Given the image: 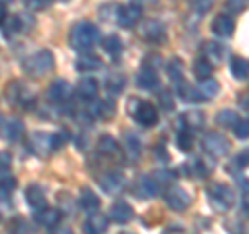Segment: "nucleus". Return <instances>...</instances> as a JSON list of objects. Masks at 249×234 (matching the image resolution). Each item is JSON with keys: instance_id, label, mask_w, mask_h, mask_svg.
I'll use <instances>...</instances> for the list:
<instances>
[{"instance_id": "48", "label": "nucleus", "mask_w": 249, "mask_h": 234, "mask_svg": "<svg viewBox=\"0 0 249 234\" xmlns=\"http://www.w3.org/2000/svg\"><path fill=\"white\" fill-rule=\"evenodd\" d=\"M2 2H11V0H2Z\"/></svg>"}, {"instance_id": "6", "label": "nucleus", "mask_w": 249, "mask_h": 234, "mask_svg": "<svg viewBox=\"0 0 249 234\" xmlns=\"http://www.w3.org/2000/svg\"><path fill=\"white\" fill-rule=\"evenodd\" d=\"M208 197L210 201L218 207V209H229L232 205V201H235V197H232V191L229 189L227 184H222V183H214V184H210V189H208Z\"/></svg>"}, {"instance_id": "47", "label": "nucleus", "mask_w": 249, "mask_h": 234, "mask_svg": "<svg viewBox=\"0 0 249 234\" xmlns=\"http://www.w3.org/2000/svg\"><path fill=\"white\" fill-rule=\"evenodd\" d=\"M60 2H69V0H60Z\"/></svg>"}, {"instance_id": "44", "label": "nucleus", "mask_w": 249, "mask_h": 234, "mask_svg": "<svg viewBox=\"0 0 249 234\" xmlns=\"http://www.w3.org/2000/svg\"><path fill=\"white\" fill-rule=\"evenodd\" d=\"M196 6L199 13H206L210 6H212V0H196Z\"/></svg>"}, {"instance_id": "22", "label": "nucleus", "mask_w": 249, "mask_h": 234, "mask_svg": "<svg viewBox=\"0 0 249 234\" xmlns=\"http://www.w3.org/2000/svg\"><path fill=\"white\" fill-rule=\"evenodd\" d=\"M108 230V217L106 216H91L88 222L83 224V232L85 234H104Z\"/></svg>"}, {"instance_id": "31", "label": "nucleus", "mask_w": 249, "mask_h": 234, "mask_svg": "<svg viewBox=\"0 0 249 234\" xmlns=\"http://www.w3.org/2000/svg\"><path fill=\"white\" fill-rule=\"evenodd\" d=\"M216 122L224 129H235L239 124V114L235 110H220L216 114Z\"/></svg>"}, {"instance_id": "24", "label": "nucleus", "mask_w": 249, "mask_h": 234, "mask_svg": "<svg viewBox=\"0 0 249 234\" xmlns=\"http://www.w3.org/2000/svg\"><path fill=\"white\" fill-rule=\"evenodd\" d=\"M119 143H116V139L110 137V135H102L98 141V151L102 155H108V158H114V155H119Z\"/></svg>"}, {"instance_id": "37", "label": "nucleus", "mask_w": 249, "mask_h": 234, "mask_svg": "<svg viewBox=\"0 0 249 234\" xmlns=\"http://www.w3.org/2000/svg\"><path fill=\"white\" fill-rule=\"evenodd\" d=\"M9 228H11L13 234H29V226H27L25 220H21V217H17V220H15Z\"/></svg>"}, {"instance_id": "25", "label": "nucleus", "mask_w": 249, "mask_h": 234, "mask_svg": "<svg viewBox=\"0 0 249 234\" xmlns=\"http://www.w3.org/2000/svg\"><path fill=\"white\" fill-rule=\"evenodd\" d=\"M231 73L239 81L247 79V77H249V62L245 58H241V56H232L231 58Z\"/></svg>"}, {"instance_id": "43", "label": "nucleus", "mask_w": 249, "mask_h": 234, "mask_svg": "<svg viewBox=\"0 0 249 234\" xmlns=\"http://www.w3.org/2000/svg\"><path fill=\"white\" fill-rule=\"evenodd\" d=\"M173 93L170 91H160V106L164 108V110H170L173 108Z\"/></svg>"}, {"instance_id": "5", "label": "nucleus", "mask_w": 249, "mask_h": 234, "mask_svg": "<svg viewBox=\"0 0 249 234\" xmlns=\"http://www.w3.org/2000/svg\"><path fill=\"white\" fill-rule=\"evenodd\" d=\"M201 145H204V150L208 153L216 155V158H222V155H227L229 150H231V143L229 139L220 135V133H206L204 139H201Z\"/></svg>"}, {"instance_id": "9", "label": "nucleus", "mask_w": 249, "mask_h": 234, "mask_svg": "<svg viewBox=\"0 0 249 234\" xmlns=\"http://www.w3.org/2000/svg\"><path fill=\"white\" fill-rule=\"evenodd\" d=\"M0 127H2V139L4 141H17L21 139V135L25 133L23 129V122L17 120V118H11V116H2V120H0Z\"/></svg>"}, {"instance_id": "35", "label": "nucleus", "mask_w": 249, "mask_h": 234, "mask_svg": "<svg viewBox=\"0 0 249 234\" xmlns=\"http://www.w3.org/2000/svg\"><path fill=\"white\" fill-rule=\"evenodd\" d=\"M106 89L110 93H121L124 89V77L121 73H112L106 77Z\"/></svg>"}, {"instance_id": "28", "label": "nucleus", "mask_w": 249, "mask_h": 234, "mask_svg": "<svg viewBox=\"0 0 249 234\" xmlns=\"http://www.w3.org/2000/svg\"><path fill=\"white\" fill-rule=\"evenodd\" d=\"M21 27H23V23H21L19 15H4V19H2V33H4V37H11L13 33H17Z\"/></svg>"}, {"instance_id": "16", "label": "nucleus", "mask_w": 249, "mask_h": 234, "mask_svg": "<svg viewBox=\"0 0 249 234\" xmlns=\"http://www.w3.org/2000/svg\"><path fill=\"white\" fill-rule=\"evenodd\" d=\"M133 216H135L133 207L129 203H124V201H119V203H114L110 207V220L116 224H127V222L133 220Z\"/></svg>"}, {"instance_id": "10", "label": "nucleus", "mask_w": 249, "mask_h": 234, "mask_svg": "<svg viewBox=\"0 0 249 234\" xmlns=\"http://www.w3.org/2000/svg\"><path fill=\"white\" fill-rule=\"evenodd\" d=\"M9 98H11L13 104H17V106H21V108H31V106H34V102H36L34 93H31L27 87H23L21 83H13V85H11Z\"/></svg>"}, {"instance_id": "15", "label": "nucleus", "mask_w": 249, "mask_h": 234, "mask_svg": "<svg viewBox=\"0 0 249 234\" xmlns=\"http://www.w3.org/2000/svg\"><path fill=\"white\" fill-rule=\"evenodd\" d=\"M98 183H100V186H102L106 193H116V191L123 189L124 178H123V174L108 170V172H104L102 176H98Z\"/></svg>"}, {"instance_id": "29", "label": "nucleus", "mask_w": 249, "mask_h": 234, "mask_svg": "<svg viewBox=\"0 0 249 234\" xmlns=\"http://www.w3.org/2000/svg\"><path fill=\"white\" fill-rule=\"evenodd\" d=\"M166 71H168V77H170V81H173L177 87L181 83H185V79H183V62H181V58H173L168 62V67H166Z\"/></svg>"}, {"instance_id": "41", "label": "nucleus", "mask_w": 249, "mask_h": 234, "mask_svg": "<svg viewBox=\"0 0 249 234\" xmlns=\"http://www.w3.org/2000/svg\"><path fill=\"white\" fill-rule=\"evenodd\" d=\"M100 106V116H104V118H110V116L114 114V102L110 100V102H108V100H104L102 104H98Z\"/></svg>"}, {"instance_id": "30", "label": "nucleus", "mask_w": 249, "mask_h": 234, "mask_svg": "<svg viewBox=\"0 0 249 234\" xmlns=\"http://www.w3.org/2000/svg\"><path fill=\"white\" fill-rule=\"evenodd\" d=\"M204 50H206V56H208L210 62H222L224 60V54H227V48L220 46L218 42H208L204 46Z\"/></svg>"}, {"instance_id": "46", "label": "nucleus", "mask_w": 249, "mask_h": 234, "mask_svg": "<svg viewBox=\"0 0 249 234\" xmlns=\"http://www.w3.org/2000/svg\"><path fill=\"white\" fill-rule=\"evenodd\" d=\"M56 234H71V230H67V228H62V230H58Z\"/></svg>"}, {"instance_id": "8", "label": "nucleus", "mask_w": 249, "mask_h": 234, "mask_svg": "<svg viewBox=\"0 0 249 234\" xmlns=\"http://www.w3.org/2000/svg\"><path fill=\"white\" fill-rule=\"evenodd\" d=\"M164 199H166V205L170 209H175V212H183L191 203V195L185 189H181V186H170L164 195Z\"/></svg>"}, {"instance_id": "17", "label": "nucleus", "mask_w": 249, "mask_h": 234, "mask_svg": "<svg viewBox=\"0 0 249 234\" xmlns=\"http://www.w3.org/2000/svg\"><path fill=\"white\" fill-rule=\"evenodd\" d=\"M25 199L31 209H44L46 207V195H44V189L40 184H29L27 191H25Z\"/></svg>"}, {"instance_id": "38", "label": "nucleus", "mask_w": 249, "mask_h": 234, "mask_svg": "<svg viewBox=\"0 0 249 234\" xmlns=\"http://www.w3.org/2000/svg\"><path fill=\"white\" fill-rule=\"evenodd\" d=\"M241 205L249 212V181H241Z\"/></svg>"}, {"instance_id": "32", "label": "nucleus", "mask_w": 249, "mask_h": 234, "mask_svg": "<svg viewBox=\"0 0 249 234\" xmlns=\"http://www.w3.org/2000/svg\"><path fill=\"white\" fill-rule=\"evenodd\" d=\"M102 48H104V52L108 54V56L116 60L121 56V52H123V44H121V40L116 35H108L106 40L102 42Z\"/></svg>"}, {"instance_id": "2", "label": "nucleus", "mask_w": 249, "mask_h": 234, "mask_svg": "<svg viewBox=\"0 0 249 234\" xmlns=\"http://www.w3.org/2000/svg\"><path fill=\"white\" fill-rule=\"evenodd\" d=\"M54 68V54L50 50H37L23 60V71L29 77H44Z\"/></svg>"}, {"instance_id": "18", "label": "nucleus", "mask_w": 249, "mask_h": 234, "mask_svg": "<svg viewBox=\"0 0 249 234\" xmlns=\"http://www.w3.org/2000/svg\"><path fill=\"white\" fill-rule=\"evenodd\" d=\"M158 83L160 81H158V75H156L154 67H150L145 62V65L142 67V71L137 73V87H142V89H154Z\"/></svg>"}, {"instance_id": "14", "label": "nucleus", "mask_w": 249, "mask_h": 234, "mask_svg": "<svg viewBox=\"0 0 249 234\" xmlns=\"http://www.w3.org/2000/svg\"><path fill=\"white\" fill-rule=\"evenodd\" d=\"M48 98L52 100V102H56V104L67 102V100L71 98V85H69L65 79H56V81H52L50 89H48Z\"/></svg>"}, {"instance_id": "21", "label": "nucleus", "mask_w": 249, "mask_h": 234, "mask_svg": "<svg viewBox=\"0 0 249 234\" xmlns=\"http://www.w3.org/2000/svg\"><path fill=\"white\" fill-rule=\"evenodd\" d=\"M77 96L85 102H91L98 96V81L96 79H81L77 83Z\"/></svg>"}, {"instance_id": "7", "label": "nucleus", "mask_w": 249, "mask_h": 234, "mask_svg": "<svg viewBox=\"0 0 249 234\" xmlns=\"http://www.w3.org/2000/svg\"><path fill=\"white\" fill-rule=\"evenodd\" d=\"M142 11L143 9L137 2H131L127 6H119V11H116V23L124 29L135 27L139 23V19H142Z\"/></svg>"}, {"instance_id": "36", "label": "nucleus", "mask_w": 249, "mask_h": 234, "mask_svg": "<svg viewBox=\"0 0 249 234\" xmlns=\"http://www.w3.org/2000/svg\"><path fill=\"white\" fill-rule=\"evenodd\" d=\"M177 143L181 147V151H189L191 150V143H193V135L189 129H183L181 133L177 135Z\"/></svg>"}, {"instance_id": "33", "label": "nucleus", "mask_w": 249, "mask_h": 234, "mask_svg": "<svg viewBox=\"0 0 249 234\" xmlns=\"http://www.w3.org/2000/svg\"><path fill=\"white\" fill-rule=\"evenodd\" d=\"M193 75H196L199 81L210 79V75H212V62L208 58H197L196 65H193Z\"/></svg>"}, {"instance_id": "12", "label": "nucleus", "mask_w": 249, "mask_h": 234, "mask_svg": "<svg viewBox=\"0 0 249 234\" xmlns=\"http://www.w3.org/2000/svg\"><path fill=\"white\" fill-rule=\"evenodd\" d=\"M142 37L147 42H152V44H158V42H164V37H166V31H164V25L158 21H145L143 25H142Z\"/></svg>"}, {"instance_id": "34", "label": "nucleus", "mask_w": 249, "mask_h": 234, "mask_svg": "<svg viewBox=\"0 0 249 234\" xmlns=\"http://www.w3.org/2000/svg\"><path fill=\"white\" fill-rule=\"evenodd\" d=\"M197 89L201 91V96H204L206 100H210V98H214L216 93L220 91V85H218L216 79H212V77H210V79H204V81L197 85Z\"/></svg>"}, {"instance_id": "20", "label": "nucleus", "mask_w": 249, "mask_h": 234, "mask_svg": "<svg viewBox=\"0 0 249 234\" xmlns=\"http://www.w3.org/2000/svg\"><path fill=\"white\" fill-rule=\"evenodd\" d=\"M123 150L129 160H137L139 151H142V141L133 135V133H124L123 135Z\"/></svg>"}, {"instance_id": "1", "label": "nucleus", "mask_w": 249, "mask_h": 234, "mask_svg": "<svg viewBox=\"0 0 249 234\" xmlns=\"http://www.w3.org/2000/svg\"><path fill=\"white\" fill-rule=\"evenodd\" d=\"M100 40V31L96 25H91L88 21H81L71 29V35H69V44L75 52H81V54H88L93 46L98 44Z\"/></svg>"}, {"instance_id": "45", "label": "nucleus", "mask_w": 249, "mask_h": 234, "mask_svg": "<svg viewBox=\"0 0 249 234\" xmlns=\"http://www.w3.org/2000/svg\"><path fill=\"white\" fill-rule=\"evenodd\" d=\"M239 106L243 108V110H249V93H245V96L239 98Z\"/></svg>"}, {"instance_id": "13", "label": "nucleus", "mask_w": 249, "mask_h": 234, "mask_svg": "<svg viewBox=\"0 0 249 234\" xmlns=\"http://www.w3.org/2000/svg\"><path fill=\"white\" fill-rule=\"evenodd\" d=\"M212 33H216L218 37H231L235 33V19L229 15H218L212 23Z\"/></svg>"}, {"instance_id": "19", "label": "nucleus", "mask_w": 249, "mask_h": 234, "mask_svg": "<svg viewBox=\"0 0 249 234\" xmlns=\"http://www.w3.org/2000/svg\"><path fill=\"white\" fill-rule=\"evenodd\" d=\"M60 217H62L60 209L44 207V209H40V212H37L36 220H37V224L46 226V228H54V226H58V224H60Z\"/></svg>"}, {"instance_id": "27", "label": "nucleus", "mask_w": 249, "mask_h": 234, "mask_svg": "<svg viewBox=\"0 0 249 234\" xmlns=\"http://www.w3.org/2000/svg\"><path fill=\"white\" fill-rule=\"evenodd\" d=\"M79 71H98V68H102V60L98 56H91V54H81L79 58H77V65H75Z\"/></svg>"}, {"instance_id": "39", "label": "nucleus", "mask_w": 249, "mask_h": 234, "mask_svg": "<svg viewBox=\"0 0 249 234\" xmlns=\"http://www.w3.org/2000/svg\"><path fill=\"white\" fill-rule=\"evenodd\" d=\"M50 2H52V0H23V4H25L27 9H31V11H42Z\"/></svg>"}, {"instance_id": "40", "label": "nucleus", "mask_w": 249, "mask_h": 234, "mask_svg": "<svg viewBox=\"0 0 249 234\" xmlns=\"http://www.w3.org/2000/svg\"><path fill=\"white\" fill-rule=\"evenodd\" d=\"M235 135L237 139H249V120H239L235 127Z\"/></svg>"}, {"instance_id": "23", "label": "nucleus", "mask_w": 249, "mask_h": 234, "mask_svg": "<svg viewBox=\"0 0 249 234\" xmlns=\"http://www.w3.org/2000/svg\"><path fill=\"white\" fill-rule=\"evenodd\" d=\"M79 205H81L88 214L98 212V207H100V199H98V195L93 193L91 189H83V191L79 193Z\"/></svg>"}, {"instance_id": "11", "label": "nucleus", "mask_w": 249, "mask_h": 234, "mask_svg": "<svg viewBox=\"0 0 249 234\" xmlns=\"http://www.w3.org/2000/svg\"><path fill=\"white\" fill-rule=\"evenodd\" d=\"M160 186L162 184L156 181V176H142L135 183L133 193L137 195V197H142V199H150V197H154V195H158Z\"/></svg>"}, {"instance_id": "4", "label": "nucleus", "mask_w": 249, "mask_h": 234, "mask_svg": "<svg viewBox=\"0 0 249 234\" xmlns=\"http://www.w3.org/2000/svg\"><path fill=\"white\" fill-rule=\"evenodd\" d=\"M29 150L36 155H50L52 151H56V145H54V133H34L29 137Z\"/></svg>"}, {"instance_id": "42", "label": "nucleus", "mask_w": 249, "mask_h": 234, "mask_svg": "<svg viewBox=\"0 0 249 234\" xmlns=\"http://www.w3.org/2000/svg\"><path fill=\"white\" fill-rule=\"evenodd\" d=\"M227 6H229L231 11L241 13V11H245L247 6H249V0H227Z\"/></svg>"}, {"instance_id": "26", "label": "nucleus", "mask_w": 249, "mask_h": 234, "mask_svg": "<svg viewBox=\"0 0 249 234\" xmlns=\"http://www.w3.org/2000/svg\"><path fill=\"white\" fill-rule=\"evenodd\" d=\"M181 122L185 124V129L189 131H196V129H201L204 127V112L199 110H189L181 116Z\"/></svg>"}, {"instance_id": "3", "label": "nucleus", "mask_w": 249, "mask_h": 234, "mask_svg": "<svg viewBox=\"0 0 249 234\" xmlns=\"http://www.w3.org/2000/svg\"><path fill=\"white\" fill-rule=\"evenodd\" d=\"M129 114L139 122L142 127H154L158 122V110L150 104V102H142L139 98H131L129 100Z\"/></svg>"}]
</instances>
